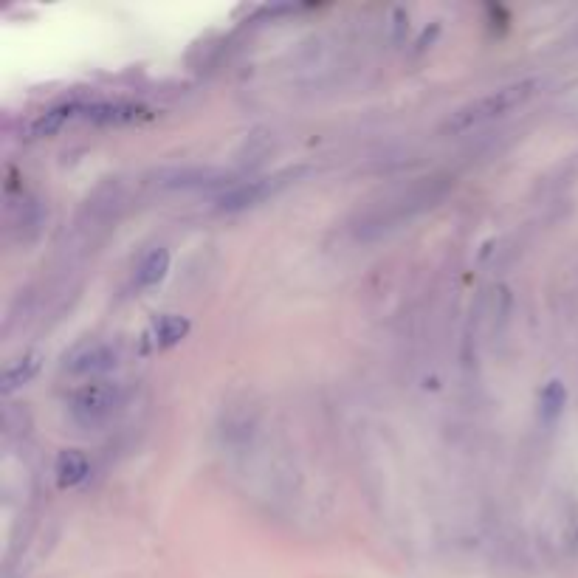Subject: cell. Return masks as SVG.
<instances>
[{
	"label": "cell",
	"mask_w": 578,
	"mask_h": 578,
	"mask_svg": "<svg viewBox=\"0 0 578 578\" xmlns=\"http://www.w3.org/2000/svg\"><path fill=\"white\" fill-rule=\"evenodd\" d=\"M449 189H452V178H446V175L418 178V181L409 184L407 189H401V192H395L392 198L381 201V206L370 209L359 223L356 232H359V237L390 232L395 226H401L404 220L415 218V215H421L426 209H432L438 201H443Z\"/></svg>",
	"instance_id": "cell-1"
},
{
	"label": "cell",
	"mask_w": 578,
	"mask_h": 578,
	"mask_svg": "<svg viewBox=\"0 0 578 578\" xmlns=\"http://www.w3.org/2000/svg\"><path fill=\"white\" fill-rule=\"evenodd\" d=\"M539 79H519V82H511V85H502L491 94L477 96L466 102L463 108H457L443 122V133H452V136H463L469 130H477V127L491 125L502 116H508L511 110L522 108L525 102H531L533 94L539 91Z\"/></svg>",
	"instance_id": "cell-2"
},
{
	"label": "cell",
	"mask_w": 578,
	"mask_h": 578,
	"mask_svg": "<svg viewBox=\"0 0 578 578\" xmlns=\"http://www.w3.org/2000/svg\"><path fill=\"white\" fill-rule=\"evenodd\" d=\"M65 407L71 421L82 429H102L125 407V392L119 384H110V381H88L71 390Z\"/></svg>",
	"instance_id": "cell-3"
},
{
	"label": "cell",
	"mask_w": 578,
	"mask_h": 578,
	"mask_svg": "<svg viewBox=\"0 0 578 578\" xmlns=\"http://www.w3.org/2000/svg\"><path fill=\"white\" fill-rule=\"evenodd\" d=\"M288 178H294V172H280V175H268V178H251V181H235L229 189H223L218 195V206L223 212H243L251 206L263 204L274 192H280Z\"/></svg>",
	"instance_id": "cell-4"
},
{
	"label": "cell",
	"mask_w": 578,
	"mask_h": 578,
	"mask_svg": "<svg viewBox=\"0 0 578 578\" xmlns=\"http://www.w3.org/2000/svg\"><path fill=\"white\" fill-rule=\"evenodd\" d=\"M116 364H119V347L113 342L94 339V342L77 344V347L65 356L63 370L65 373L82 375V378H91V381H94L96 375L110 373Z\"/></svg>",
	"instance_id": "cell-5"
},
{
	"label": "cell",
	"mask_w": 578,
	"mask_h": 578,
	"mask_svg": "<svg viewBox=\"0 0 578 578\" xmlns=\"http://www.w3.org/2000/svg\"><path fill=\"white\" fill-rule=\"evenodd\" d=\"M158 189H229L235 181L226 170L215 167H170V170H158L156 181Z\"/></svg>",
	"instance_id": "cell-6"
},
{
	"label": "cell",
	"mask_w": 578,
	"mask_h": 578,
	"mask_svg": "<svg viewBox=\"0 0 578 578\" xmlns=\"http://www.w3.org/2000/svg\"><path fill=\"white\" fill-rule=\"evenodd\" d=\"M192 322L187 316H178V313H164L158 316L156 322L150 325V330L144 333V342L150 344V350H167L181 344L189 336Z\"/></svg>",
	"instance_id": "cell-7"
},
{
	"label": "cell",
	"mask_w": 578,
	"mask_h": 578,
	"mask_svg": "<svg viewBox=\"0 0 578 578\" xmlns=\"http://www.w3.org/2000/svg\"><path fill=\"white\" fill-rule=\"evenodd\" d=\"M79 113L96 125H130V122L144 119L147 108L133 105V102H96V105H85Z\"/></svg>",
	"instance_id": "cell-8"
},
{
	"label": "cell",
	"mask_w": 578,
	"mask_h": 578,
	"mask_svg": "<svg viewBox=\"0 0 578 578\" xmlns=\"http://www.w3.org/2000/svg\"><path fill=\"white\" fill-rule=\"evenodd\" d=\"M88 474H91V460L79 449H63V452L57 454V460H54V480H57V485L63 491L85 483Z\"/></svg>",
	"instance_id": "cell-9"
},
{
	"label": "cell",
	"mask_w": 578,
	"mask_h": 578,
	"mask_svg": "<svg viewBox=\"0 0 578 578\" xmlns=\"http://www.w3.org/2000/svg\"><path fill=\"white\" fill-rule=\"evenodd\" d=\"M167 274H170V251L158 246V249L147 251L136 268V288H156Z\"/></svg>",
	"instance_id": "cell-10"
},
{
	"label": "cell",
	"mask_w": 578,
	"mask_h": 578,
	"mask_svg": "<svg viewBox=\"0 0 578 578\" xmlns=\"http://www.w3.org/2000/svg\"><path fill=\"white\" fill-rule=\"evenodd\" d=\"M567 407V387H564L559 378L547 381L542 392H539V418L545 426H553L564 415Z\"/></svg>",
	"instance_id": "cell-11"
},
{
	"label": "cell",
	"mask_w": 578,
	"mask_h": 578,
	"mask_svg": "<svg viewBox=\"0 0 578 578\" xmlns=\"http://www.w3.org/2000/svg\"><path fill=\"white\" fill-rule=\"evenodd\" d=\"M40 367H43V359L37 353H26V356L12 361L6 367V373H3V392H15L20 387H26L34 375L40 373Z\"/></svg>",
	"instance_id": "cell-12"
},
{
	"label": "cell",
	"mask_w": 578,
	"mask_h": 578,
	"mask_svg": "<svg viewBox=\"0 0 578 578\" xmlns=\"http://www.w3.org/2000/svg\"><path fill=\"white\" fill-rule=\"evenodd\" d=\"M79 105H57V108L46 110L37 122L32 125V136L34 139H46V136H54L60 127L74 116V113H79Z\"/></svg>",
	"instance_id": "cell-13"
},
{
	"label": "cell",
	"mask_w": 578,
	"mask_h": 578,
	"mask_svg": "<svg viewBox=\"0 0 578 578\" xmlns=\"http://www.w3.org/2000/svg\"><path fill=\"white\" fill-rule=\"evenodd\" d=\"M508 313H511V291L500 285L491 299V328H494V333H500L508 325Z\"/></svg>",
	"instance_id": "cell-14"
},
{
	"label": "cell",
	"mask_w": 578,
	"mask_h": 578,
	"mask_svg": "<svg viewBox=\"0 0 578 578\" xmlns=\"http://www.w3.org/2000/svg\"><path fill=\"white\" fill-rule=\"evenodd\" d=\"M562 547L570 556H578V502H570L562 522Z\"/></svg>",
	"instance_id": "cell-15"
},
{
	"label": "cell",
	"mask_w": 578,
	"mask_h": 578,
	"mask_svg": "<svg viewBox=\"0 0 578 578\" xmlns=\"http://www.w3.org/2000/svg\"><path fill=\"white\" fill-rule=\"evenodd\" d=\"M407 29H409V15L404 12V9H395V43H401L404 40V34H407Z\"/></svg>",
	"instance_id": "cell-16"
}]
</instances>
